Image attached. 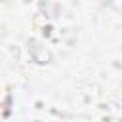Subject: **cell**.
I'll return each mask as SVG.
<instances>
[{"instance_id": "obj_1", "label": "cell", "mask_w": 122, "mask_h": 122, "mask_svg": "<svg viewBox=\"0 0 122 122\" xmlns=\"http://www.w3.org/2000/svg\"><path fill=\"white\" fill-rule=\"evenodd\" d=\"M32 59L38 63V65H48L51 61V53L50 50H46V46H34L32 50Z\"/></svg>"}, {"instance_id": "obj_2", "label": "cell", "mask_w": 122, "mask_h": 122, "mask_svg": "<svg viewBox=\"0 0 122 122\" xmlns=\"http://www.w3.org/2000/svg\"><path fill=\"white\" fill-rule=\"evenodd\" d=\"M46 23H48V17H46L44 13H36V17H34V25H36V27H46Z\"/></svg>"}]
</instances>
